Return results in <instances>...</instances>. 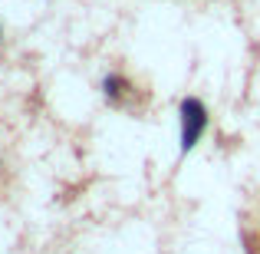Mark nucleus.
<instances>
[{
    "label": "nucleus",
    "instance_id": "2",
    "mask_svg": "<svg viewBox=\"0 0 260 254\" xmlns=\"http://www.w3.org/2000/svg\"><path fill=\"white\" fill-rule=\"evenodd\" d=\"M102 93H106V99L112 102V106H122V96L132 93V83H128L122 73H109V76L102 79Z\"/></svg>",
    "mask_w": 260,
    "mask_h": 254
},
{
    "label": "nucleus",
    "instance_id": "1",
    "mask_svg": "<svg viewBox=\"0 0 260 254\" xmlns=\"http://www.w3.org/2000/svg\"><path fill=\"white\" fill-rule=\"evenodd\" d=\"M204 129H208V109H204V102L194 99V96L181 99V152H191L198 146Z\"/></svg>",
    "mask_w": 260,
    "mask_h": 254
},
{
    "label": "nucleus",
    "instance_id": "3",
    "mask_svg": "<svg viewBox=\"0 0 260 254\" xmlns=\"http://www.w3.org/2000/svg\"><path fill=\"white\" fill-rule=\"evenodd\" d=\"M0 40H4V26H0Z\"/></svg>",
    "mask_w": 260,
    "mask_h": 254
}]
</instances>
